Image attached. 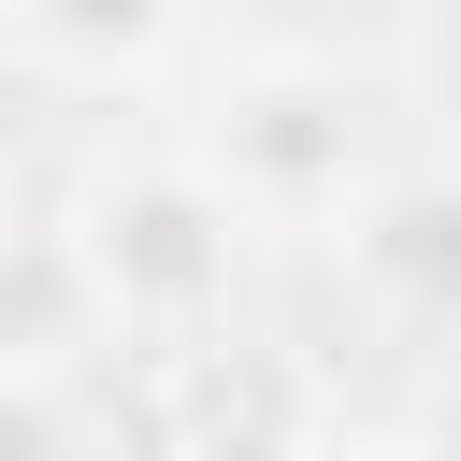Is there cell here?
I'll return each mask as SVG.
<instances>
[{
  "instance_id": "obj_1",
  "label": "cell",
  "mask_w": 461,
  "mask_h": 461,
  "mask_svg": "<svg viewBox=\"0 0 461 461\" xmlns=\"http://www.w3.org/2000/svg\"><path fill=\"white\" fill-rule=\"evenodd\" d=\"M202 187H216L230 216H331V202L360 187V115H346V86L303 72V58L230 72L216 115H202Z\"/></svg>"
},
{
  "instance_id": "obj_2",
  "label": "cell",
  "mask_w": 461,
  "mask_h": 461,
  "mask_svg": "<svg viewBox=\"0 0 461 461\" xmlns=\"http://www.w3.org/2000/svg\"><path fill=\"white\" fill-rule=\"evenodd\" d=\"M72 245H86L101 303H115V317H144V331L216 317V288H230V202L202 187V158L101 173V187H86V216H72Z\"/></svg>"
},
{
  "instance_id": "obj_3",
  "label": "cell",
  "mask_w": 461,
  "mask_h": 461,
  "mask_svg": "<svg viewBox=\"0 0 461 461\" xmlns=\"http://www.w3.org/2000/svg\"><path fill=\"white\" fill-rule=\"evenodd\" d=\"M346 259L389 317H461V173H403L346 216Z\"/></svg>"
},
{
  "instance_id": "obj_4",
  "label": "cell",
  "mask_w": 461,
  "mask_h": 461,
  "mask_svg": "<svg viewBox=\"0 0 461 461\" xmlns=\"http://www.w3.org/2000/svg\"><path fill=\"white\" fill-rule=\"evenodd\" d=\"M101 317H115V303H101V274H86V245H72V230L0 245V375H58Z\"/></svg>"
},
{
  "instance_id": "obj_5",
  "label": "cell",
  "mask_w": 461,
  "mask_h": 461,
  "mask_svg": "<svg viewBox=\"0 0 461 461\" xmlns=\"http://www.w3.org/2000/svg\"><path fill=\"white\" fill-rule=\"evenodd\" d=\"M158 29H173V0H29V43L86 58V72H130V58H158Z\"/></svg>"
},
{
  "instance_id": "obj_6",
  "label": "cell",
  "mask_w": 461,
  "mask_h": 461,
  "mask_svg": "<svg viewBox=\"0 0 461 461\" xmlns=\"http://www.w3.org/2000/svg\"><path fill=\"white\" fill-rule=\"evenodd\" d=\"M0 461H72V418L43 375H0Z\"/></svg>"
},
{
  "instance_id": "obj_7",
  "label": "cell",
  "mask_w": 461,
  "mask_h": 461,
  "mask_svg": "<svg viewBox=\"0 0 461 461\" xmlns=\"http://www.w3.org/2000/svg\"><path fill=\"white\" fill-rule=\"evenodd\" d=\"M403 461H461V375H432V403H418V432H403Z\"/></svg>"
},
{
  "instance_id": "obj_8",
  "label": "cell",
  "mask_w": 461,
  "mask_h": 461,
  "mask_svg": "<svg viewBox=\"0 0 461 461\" xmlns=\"http://www.w3.org/2000/svg\"><path fill=\"white\" fill-rule=\"evenodd\" d=\"M432 72L461 86V0H432Z\"/></svg>"
},
{
  "instance_id": "obj_9",
  "label": "cell",
  "mask_w": 461,
  "mask_h": 461,
  "mask_svg": "<svg viewBox=\"0 0 461 461\" xmlns=\"http://www.w3.org/2000/svg\"><path fill=\"white\" fill-rule=\"evenodd\" d=\"M274 461H403V447H274Z\"/></svg>"
}]
</instances>
